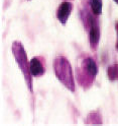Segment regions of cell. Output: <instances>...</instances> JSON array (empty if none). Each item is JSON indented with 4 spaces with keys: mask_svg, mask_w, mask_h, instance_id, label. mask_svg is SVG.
<instances>
[{
    "mask_svg": "<svg viewBox=\"0 0 118 126\" xmlns=\"http://www.w3.org/2000/svg\"><path fill=\"white\" fill-rule=\"evenodd\" d=\"M88 21L90 25V32H89V42L90 46L93 50L97 49V46L100 41V29L95 18L88 15Z\"/></svg>",
    "mask_w": 118,
    "mask_h": 126,
    "instance_id": "3",
    "label": "cell"
},
{
    "mask_svg": "<svg viewBox=\"0 0 118 126\" xmlns=\"http://www.w3.org/2000/svg\"><path fill=\"white\" fill-rule=\"evenodd\" d=\"M82 67L84 69V71L90 77H92V78L96 77V75L98 73V66L96 64V62L94 61V59H92L91 57L85 58L82 62Z\"/></svg>",
    "mask_w": 118,
    "mask_h": 126,
    "instance_id": "5",
    "label": "cell"
},
{
    "mask_svg": "<svg viewBox=\"0 0 118 126\" xmlns=\"http://www.w3.org/2000/svg\"><path fill=\"white\" fill-rule=\"evenodd\" d=\"M107 76L109 80H118V64H113L107 68Z\"/></svg>",
    "mask_w": 118,
    "mask_h": 126,
    "instance_id": "8",
    "label": "cell"
},
{
    "mask_svg": "<svg viewBox=\"0 0 118 126\" xmlns=\"http://www.w3.org/2000/svg\"><path fill=\"white\" fill-rule=\"evenodd\" d=\"M89 3L93 14L100 15L102 13V9H103V1L102 0H89Z\"/></svg>",
    "mask_w": 118,
    "mask_h": 126,
    "instance_id": "7",
    "label": "cell"
},
{
    "mask_svg": "<svg viewBox=\"0 0 118 126\" xmlns=\"http://www.w3.org/2000/svg\"><path fill=\"white\" fill-rule=\"evenodd\" d=\"M28 1H29V0H28Z\"/></svg>",
    "mask_w": 118,
    "mask_h": 126,
    "instance_id": "11",
    "label": "cell"
},
{
    "mask_svg": "<svg viewBox=\"0 0 118 126\" xmlns=\"http://www.w3.org/2000/svg\"><path fill=\"white\" fill-rule=\"evenodd\" d=\"M115 29H116V33H117V44H116V47H117V50H118V22L115 23Z\"/></svg>",
    "mask_w": 118,
    "mask_h": 126,
    "instance_id": "9",
    "label": "cell"
},
{
    "mask_svg": "<svg viewBox=\"0 0 118 126\" xmlns=\"http://www.w3.org/2000/svg\"><path fill=\"white\" fill-rule=\"evenodd\" d=\"M54 71L56 77L64 84V86L74 93L76 91V84L71 63L64 56H59L54 60Z\"/></svg>",
    "mask_w": 118,
    "mask_h": 126,
    "instance_id": "2",
    "label": "cell"
},
{
    "mask_svg": "<svg viewBox=\"0 0 118 126\" xmlns=\"http://www.w3.org/2000/svg\"><path fill=\"white\" fill-rule=\"evenodd\" d=\"M113 1H114L116 4H118V0H113Z\"/></svg>",
    "mask_w": 118,
    "mask_h": 126,
    "instance_id": "10",
    "label": "cell"
},
{
    "mask_svg": "<svg viewBox=\"0 0 118 126\" xmlns=\"http://www.w3.org/2000/svg\"><path fill=\"white\" fill-rule=\"evenodd\" d=\"M12 55L15 59V62L18 65L19 69L24 76V81L26 86L30 93L33 92V84H32V75L30 73V66L29 61L27 59V54L24 49V47L19 41H14L11 46Z\"/></svg>",
    "mask_w": 118,
    "mask_h": 126,
    "instance_id": "1",
    "label": "cell"
},
{
    "mask_svg": "<svg viewBox=\"0 0 118 126\" xmlns=\"http://www.w3.org/2000/svg\"><path fill=\"white\" fill-rule=\"evenodd\" d=\"M72 10H73V4L69 1L62 2L58 7V9L56 11V16H57V19L63 26H65L67 23L71 13H72Z\"/></svg>",
    "mask_w": 118,
    "mask_h": 126,
    "instance_id": "4",
    "label": "cell"
},
{
    "mask_svg": "<svg viewBox=\"0 0 118 126\" xmlns=\"http://www.w3.org/2000/svg\"><path fill=\"white\" fill-rule=\"evenodd\" d=\"M29 66H30V73L32 76L37 77L44 74V67L42 64L41 60L38 59V57L31 58L29 61Z\"/></svg>",
    "mask_w": 118,
    "mask_h": 126,
    "instance_id": "6",
    "label": "cell"
}]
</instances>
